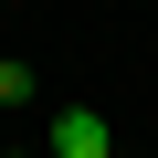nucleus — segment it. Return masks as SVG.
Wrapping results in <instances>:
<instances>
[{
	"instance_id": "1",
	"label": "nucleus",
	"mask_w": 158,
	"mask_h": 158,
	"mask_svg": "<svg viewBox=\"0 0 158 158\" xmlns=\"http://www.w3.org/2000/svg\"><path fill=\"white\" fill-rule=\"evenodd\" d=\"M42 158H116V127H106L95 106H53V127H42Z\"/></svg>"
},
{
	"instance_id": "3",
	"label": "nucleus",
	"mask_w": 158,
	"mask_h": 158,
	"mask_svg": "<svg viewBox=\"0 0 158 158\" xmlns=\"http://www.w3.org/2000/svg\"><path fill=\"white\" fill-rule=\"evenodd\" d=\"M0 158H42V148H0Z\"/></svg>"
},
{
	"instance_id": "2",
	"label": "nucleus",
	"mask_w": 158,
	"mask_h": 158,
	"mask_svg": "<svg viewBox=\"0 0 158 158\" xmlns=\"http://www.w3.org/2000/svg\"><path fill=\"white\" fill-rule=\"evenodd\" d=\"M0 106H32V63H11V53H0Z\"/></svg>"
}]
</instances>
